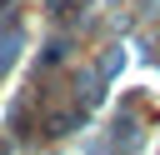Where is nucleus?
I'll use <instances>...</instances> for the list:
<instances>
[{
    "label": "nucleus",
    "mask_w": 160,
    "mask_h": 155,
    "mask_svg": "<svg viewBox=\"0 0 160 155\" xmlns=\"http://www.w3.org/2000/svg\"><path fill=\"white\" fill-rule=\"evenodd\" d=\"M0 155H5V145H0Z\"/></svg>",
    "instance_id": "2"
},
{
    "label": "nucleus",
    "mask_w": 160,
    "mask_h": 155,
    "mask_svg": "<svg viewBox=\"0 0 160 155\" xmlns=\"http://www.w3.org/2000/svg\"><path fill=\"white\" fill-rule=\"evenodd\" d=\"M20 40H25V35H20V25H5V30H0V75L10 70V60H15Z\"/></svg>",
    "instance_id": "1"
}]
</instances>
